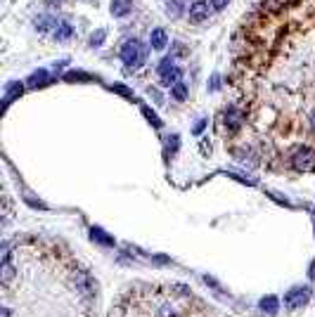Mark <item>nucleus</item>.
<instances>
[{
	"mask_svg": "<svg viewBox=\"0 0 315 317\" xmlns=\"http://www.w3.org/2000/svg\"><path fill=\"white\" fill-rule=\"evenodd\" d=\"M149 45H152V50H166L168 45V34L164 29H154L152 34H149Z\"/></svg>",
	"mask_w": 315,
	"mask_h": 317,
	"instance_id": "8",
	"label": "nucleus"
},
{
	"mask_svg": "<svg viewBox=\"0 0 315 317\" xmlns=\"http://www.w3.org/2000/svg\"><path fill=\"white\" fill-rule=\"evenodd\" d=\"M62 2H64V0H45V5H48V7H59Z\"/></svg>",
	"mask_w": 315,
	"mask_h": 317,
	"instance_id": "28",
	"label": "nucleus"
},
{
	"mask_svg": "<svg viewBox=\"0 0 315 317\" xmlns=\"http://www.w3.org/2000/svg\"><path fill=\"white\" fill-rule=\"evenodd\" d=\"M228 2H230V0H211V7H213L216 12H221V10L228 7Z\"/></svg>",
	"mask_w": 315,
	"mask_h": 317,
	"instance_id": "26",
	"label": "nucleus"
},
{
	"mask_svg": "<svg viewBox=\"0 0 315 317\" xmlns=\"http://www.w3.org/2000/svg\"><path fill=\"white\" fill-rule=\"evenodd\" d=\"M171 97H173L175 102H185V100H187V83H185V81H180L178 86H173V88H171Z\"/></svg>",
	"mask_w": 315,
	"mask_h": 317,
	"instance_id": "16",
	"label": "nucleus"
},
{
	"mask_svg": "<svg viewBox=\"0 0 315 317\" xmlns=\"http://www.w3.org/2000/svg\"><path fill=\"white\" fill-rule=\"evenodd\" d=\"M261 308L268 313V315H275L280 310V300L275 296H265V299H261Z\"/></svg>",
	"mask_w": 315,
	"mask_h": 317,
	"instance_id": "15",
	"label": "nucleus"
},
{
	"mask_svg": "<svg viewBox=\"0 0 315 317\" xmlns=\"http://www.w3.org/2000/svg\"><path fill=\"white\" fill-rule=\"evenodd\" d=\"M109 90H111V92H119V95H123V97H133V90L126 88V86H121V83H114Z\"/></svg>",
	"mask_w": 315,
	"mask_h": 317,
	"instance_id": "24",
	"label": "nucleus"
},
{
	"mask_svg": "<svg viewBox=\"0 0 315 317\" xmlns=\"http://www.w3.org/2000/svg\"><path fill=\"white\" fill-rule=\"evenodd\" d=\"M204 125H206V121H199V123L194 125V133H197V135H199V133H202V130H204Z\"/></svg>",
	"mask_w": 315,
	"mask_h": 317,
	"instance_id": "29",
	"label": "nucleus"
},
{
	"mask_svg": "<svg viewBox=\"0 0 315 317\" xmlns=\"http://www.w3.org/2000/svg\"><path fill=\"white\" fill-rule=\"evenodd\" d=\"M109 12L114 17H128L133 12V0H111Z\"/></svg>",
	"mask_w": 315,
	"mask_h": 317,
	"instance_id": "9",
	"label": "nucleus"
},
{
	"mask_svg": "<svg viewBox=\"0 0 315 317\" xmlns=\"http://www.w3.org/2000/svg\"><path fill=\"white\" fill-rule=\"evenodd\" d=\"M187 15H190V21L202 24V21L209 17V2H206V0H192L190 7H187Z\"/></svg>",
	"mask_w": 315,
	"mask_h": 317,
	"instance_id": "4",
	"label": "nucleus"
},
{
	"mask_svg": "<svg viewBox=\"0 0 315 317\" xmlns=\"http://www.w3.org/2000/svg\"><path fill=\"white\" fill-rule=\"evenodd\" d=\"M311 299V289L308 286H294L292 291H287V296H284V308H289V310H298V308H303L306 303Z\"/></svg>",
	"mask_w": 315,
	"mask_h": 317,
	"instance_id": "3",
	"label": "nucleus"
},
{
	"mask_svg": "<svg viewBox=\"0 0 315 317\" xmlns=\"http://www.w3.org/2000/svg\"><path fill=\"white\" fill-rule=\"evenodd\" d=\"M64 81H69V83H74V81H93V76L83 73V71H69V73H64Z\"/></svg>",
	"mask_w": 315,
	"mask_h": 317,
	"instance_id": "18",
	"label": "nucleus"
},
{
	"mask_svg": "<svg viewBox=\"0 0 315 317\" xmlns=\"http://www.w3.org/2000/svg\"><path fill=\"white\" fill-rule=\"evenodd\" d=\"M142 114H145V119H147V121L154 125V128H161V119H159V116H157V114H154L149 106H142Z\"/></svg>",
	"mask_w": 315,
	"mask_h": 317,
	"instance_id": "22",
	"label": "nucleus"
},
{
	"mask_svg": "<svg viewBox=\"0 0 315 317\" xmlns=\"http://www.w3.org/2000/svg\"><path fill=\"white\" fill-rule=\"evenodd\" d=\"M185 12V0H168L166 2V17L178 19Z\"/></svg>",
	"mask_w": 315,
	"mask_h": 317,
	"instance_id": "13",
	"label": "nucleus"
},
{
	"mask_svg": "<svg viewBox=\"0 0 315 317\" xmlns=\"http://www.w3.org/2000/svg\"><path fill=\"white\" fill-rule=\"evenodd\" d=\"M287 2H289V0H263V10L278 12V10H282V7H287Z\"/></svg>",
	"mask_w": 315,
	"mask_h": 317,
	"instance_id": "19",
	"label": "nucleus"
},
{
	"mask_svg": "<svg viewBox=\"0 0 315 317\" xmlns=\"http://www.w3.org/2000/svg\"><path fill=\"white\" fill-rule=\"evenodd\" d=\"M21 90H24V86H21V83H17V81L7 86V90H5V97H2V102H5V109L10 106V102H12L15 97H19V95H21Z\"/></svg>",
	"mask_w": 315,
	"mask_h": 317,
	"instance_id": "14",
	"label": "nucleus"
},
{
	"mask_svg": "<svg viewBox=\"0 0 315 317\" xmlns=\"http://www.w3.org/2000/svg\"><path fill=\"white\" fill-rule=\"evenodd\" d=\"M166 147H168V152H178V140H180V138H178V135H171V138H166Z\"/></svg>",
	"mask_w": 315,
	"mask_h": 317,
	"instance_id": "25",
	"label": "nucleus"
},
{
	"mask_svg": "<svg viewBox=\"0 0 315 317\" xmlns=\"http://www.w3.org/2000/svg\"><path fill=\"white\" fill-rule=\"evenodd\" d=\"M218 88H221V76L216 73V76L211 78V86H209V90H218Z\"/></svg>",
	"mask_w": 315,
	"mask_h": 317,
	"instance_id": "27",
	"label": "nucleus"
},
{
	"mask_svg": "<svg viewBox=\"0 0 315 317\" xmlns=\"http://www.w3.org/2000/svg\"><path fill=\"white\" fill-rule=\"evenodd\" d=\"M105 40H107V31H105V29H97V31H93V34H90V38H88V45H90V48H100Z\"/></svg>",
	"mask_w": 315,
	"mask_h": 317,
	"instance_id": "17",
	"label": "nucleus"
},
{
	"mask_svg": "<svg viewBox=\"0 0 315 317\" xmlns=\"http://www.w3.org/2000/svg\"><path fill=\"white\" fill-rule=\"evenodd\" d=\"M159 81H161L164 88H173V86H178V83L183 81V69H180V67H173V69L164 71V73H159Z\"/></svg>",
	"mask_w": 315,
	"mask_h": 317,
	"instance_id": "6",
	"label": "nucleus"
},
{
	"mask_svg": "<svg viewBox=\"0 0 315 317\" xmlns=\"http://www.w3.org/2000/svg\"><path fill=\"white\" fill-rule=\"evenodd\" d=\"M52 38H55L57 43L71 40V38H74V26H71L69 21H59V26H57L55 31H52Z\"/></svg>",
	"mask_w": 315,
	"mask_h": 317,
	"instance_id": "11",
	"label": "nucleus"
},
{
	"mask_svg": "<svg viewBox=\"0 0 315 317\" xmlns=\"http://www.w3.org/2000/svg\"><path fill=\"white\" fill-rule=\"evenodd\" d=\"M311 123H313V128H315V111H313V116H311Z\"/></svg>",
	"mask_w": 315,
	"mask_h": 317,
	"instance_id": "30",
	"label": "nucleus"
},
{
	"mask_svg": "<svg viewBox=\"0 0 315 317\" xmlns=\"http://www.w3.org/2000/svg\"><path fill=\"white\" fill-rule=\"evenodd\" d=\"M119 54H121V62L126 64V69L135 71L147 59V45H142V40H138V38H128V40H123Z\"/></svg>",
	"mask_w": 315,
	"mask_h": 317,
	"instance_id": "1",
	"label": "nucleus"
},
{
	"mask_svg": "<svg viewBox=\"0 0 315 317\" xmlns=\"http://www.w3.org/2000/svg\"><path fill=\"white\" fill-rule=\"evenodd\" d=\"M15 277V267L10 265V261H2V282H10Z\"/></svg>",
	"mask_w": 315,
	"mask_h": 317,
	"instance_id": "23",
	"label": "nucleus"
},
{
	"mask_svg": "<svg viewBox=\"0 0 315 317\" xmlns=\"http://www.w3.org/2000/svg\"><path fill=\"white\" fill-rule=\"evenodd\" d=\"M154 317H178V313H175L173 305H159L157 313H154Z\"/></svg>",
	"mask_w": 315,
	"mask_h": 317,
	"instance_id": "21",
	"label": "nucleus"
},
{
	"mask_svg": "<svg viewBox=\"0 0 315 317\" xmlns=\"http://www.w3.org/2000/svg\"><path fill=\"white\" fill-rule=\"evenodd\" d=\"M292 166L298 173H313L315 171V152L311 147H297L292 154Z\"/></svg>",
	"mask_w": 315,
	"mask_h": 317,
	"instance_id": "2",
	"label": "nucleus"
},
{
	"mask_svg": "<svg viewBox=\"0 0 315 317\" xmlns=\"http://www.w3.org/2000/svg\"><path fill=\"white\" fill-rule=\"evenodd\" d=\"M34 26H36V31H40V34H45V31H55L57 26H59V21H57L52 15H40V17L34 19Z\"/></svg>",
	"mask_w": 315,
	"mask_h": 317,
	"instance_id": "10",
	"label": "nucleus"
},
{
	"mask_svg": "<svg viewBox=\"0 0 315 317\" xmlns=\"http://www.w3.org/2000/svg\"><path fill=\"white\" fill-rule=\"evenodd\" d=\"M90 239L97 242V244H102V247H114V237H109L107 232L102 228H93L90 229Z\"/></svg>",
	"mask_w": 315,
	"mask_h": 317,
	"instance_id": "12",
	"label": "nucleus"
},
{
	"mask_svg": "<svg viewBox=\"0 0 315 317\" xmlns=\"http://www.w3.org/2000/svg\"><path fill=\"white\" fill-rule=\"evenodd\" d=\"M244 121V114H242V109L237 106H228L225 109V125H228V130H237Z\"/></svg>",
	"mask_w": 315,
	"mask_h": 317,
	"instance_id": "7",
	"label": "nucleus"
},
{
	"mask_svg": "<svg viewBox=\"0 0 315 317\" xmlns=\"http://www.w3.org/2000/svg\"><path fill=\"white\" fill-rule=\"evenodd\" d=\"M173 67H175V57H173V54H168V57H164V59L159 62V67H157V73H164V71L173 69Z\"/></svg>",
	"mask_w": 315,
	"mask_h": 317,
	"instance_id": "20",
	"label": "nucleus"
},
{
	"mask_svg": "<svg viewBox=\"0 0 315 317\" xmlns=\"http://www.w3.org/2000/svg\"><path fill=\"white\" fill-rule=\"evenodd\" d=\"M48 83H52V76H50V73H48L45 69H38V71H34V73L29 76V81H26V88H31V90L45 88Z\"/></svg>",
	"mask_w": 315,
	"mask_h": 317,
	"instance_id": "5",
	"label": "nucleus"
}]
</instances>
